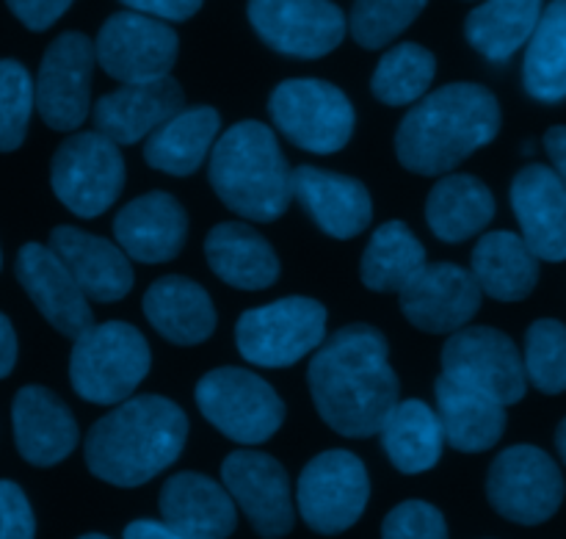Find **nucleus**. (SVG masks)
Returning a JSON list of instances; mask_svg holds the SVG:
<instances>
[{"instance_id":"f257e3e1","label":"nucleus","mask_w":566,"mask_h":539,"mask_svg":"<svg viewBox=\"0 0 566 539\" xmlns=\"http://www.w3.org/2000/svg\"><path fill=\"white\" fill-rule=\"evenodd\" d=\"M307 382L318 415L343 437L379 435L398 404L390 346L368 324L332 332L310 360Z\"/></svg>"},{"instance_id":"f03ea898","label":"nucleus","mask_w":566,"mask_h":539,"mask_svg":"<svg viewBox=\"0 0 566 539\" xmlns=\"http://www.w3.org/2000/svg\"><path fill=\"white\" fill-rule=\"evenodd\" d=\"M501 131V105L479 83H448L426 94L396 133L398 160L418 175H446Z\"/></svg>"},{"instance_id":"7ed1b4c3","label":"nucleus","mask_w":566,"mask_h":539,"mask_svg":"<svg viewBox=\"0 0 566 539\" xmlns=\"http://www.w3.org/2000/svg\"><path fill=\"white\" fill-rule=\"evenodd\" d=\"M188 418L164 396L122 402L99 418L86 437V465L114 487H142L182 454Z\"/></svg>"},{"instance_id":"20e7f679","label":"nucleus","mask_w":566,"mask_h":539,"mask_svg":"<svg viewBox=\"0 0 566 539\" xmlns=\"http://www.w3.org/2000/svg\"><path fill=\"white\" fill-rule=\"evenodd\" d=\"M210 186L249 221H274L293 199L291 166L263 122H238L210 149Z\"/></svg>"},{"instance_id":"39448f33","label":"nucleus","mask_w":566,"mask_h":539,"mask_svg":"<svg viewBox=\"0 0 566 539\" xmlns=\"http://www.w3.org/2000/svg\"><path fill=\"white\" fill-rule=\"evenodd\" d=\"M153 354L142 332L122 321L92 324L75 338L70 380L81 398L92 404H122L149 374Z\"/></svg>"},{"instance_id":"423d86ee","label":"nucleus","mask_w":566,"mask_h":539,"mask_svg":"<svg viewBox=\"0 0 566 539\" xmlns=\"http://www.w3.org/2000/svg\"><path fill=\"white\" fill-rule=\"evenodd\" d=\"M326 341V308L307 297H287L238 319V352L260 369H287Z\"/></svg>"},{"instance_id":"0eeeda50","label":"nucleus","mask_w":566,"mask_h":539,"mask_svg":"<svg viewBox=\"0 0 566 539\" xmlns=\"http://www.w3.org/2000/svg\"><path fill=\"white\" fill-rule=\"evenodd\" d=\"M197 407L216 429L243 446H258L285 421V404L274 387L243 369H216L197 385Z\"/></svg>"},{"instance_id":"6e6552de","label":"nucleus","mask_w":566,"mask_h":539,"mask_svg":"<svg viewBox=\"0 0 566 539\" xmlns=\"http://www.w3.org/2000/svg\"><path fill=\"white\" fill-rule=\"evenodd\" d=\"M269 114L282 136L307 153L329 155L348 144L354 133V105L335 83L315 77L282 81L271 92Z\"/></svg>"},{"instance_id":"1a4fd4ad","label":"nucleus","mask_w":566,"mask_h":539,"mask_svg":"<svg viewBox=\"0 0 566 539\" xmlns=\"http://www.w3.org/2000/svg\"><path fill=\"white\" fill-rule=\"evenodd\" d=\"M50 183L64 208L83 219H94L119 199L125 158L103 133H75L55 149Z\"/></svg>"},{"instance_id":"9d476101","label":"nucleus","mask_w":566,"mask_h":539,"mask_svg":"<svg viewBox=\"0 0 566 539\" xmlns=\"http://www.w3.org/2000/svg\"><path fill=\"white\" fill-rule=\"evenodd\" d=\"M442 376L495 398L503 407L523 402L528 391L523 354L512 338L492 326L453 332L442 349Z\"/></svg>"},{"instance_id":"9b49d317","label":"nucleus","mask_w":566,"mask_h":539,"mask_svg":"<svg viewBox=\"0 0 566 539\" xmlns=\"http://www.w3.org/2000/svg\"><path fill=\"white\" fill-rule=\"evenodd\" d=\"M486 496L495 512L512 524L539 526L562 507L564 476L542 448L514 446L492 463Z\"/></svg>"},{"instance_id":"f8f14e48","label":"nucleus","mask_w":566,"mask_h":539,"mask_svg":"<svg viewBox=\"0 0 566 539\" xmlns=\"http://www.w3.org/2000/svg\"><path fill=\"white\" fill-rule=\"evenodd\" d=\"M370 479L363 459L348 452H324L298 476V512L318 535H340L363 518Z\"/></svg>"},{"instance_id":"ddd939ff","label":"nucleus","mask_w":566,"mask_h":539,"mask_svg":"<svg viewBox=\"0 0 566 539\" xmlns=\"http://www.w3.org/2000/svg\"><path fill=\"white\" fill-rule=\"evenodd\" d=\"M180 39L164 20L116 11L103 22L94 42V59L111 77L125 83H149L169 77Z\"/></svg>"},{"instance_id":"4468645a","label":"nucleus","mask_w":566,"mask_h":539,"mask_svg":"<svg viewBox=\"0 0 566 539\" xmlns=\"http://www.w3.org/2000/svg\"><path fill=\"white\" fill-rule=\"evenodd\" d=\"M94 61V42L77 31L61 33L44 50L39 77L33 83V103L44 125L61 133L83 125L88 116Z\"/></svg>"},{"instance_id":"2eb2a0df","label":"nucleus","mask_w":566,"mask_h":539,"mask_svg":"<svg viewBox=\"0 0 566 539\" xmlns=\"http://www.w3.org/2000/svg\"><path fill=\"white\" fill-rule=\"evenodd\" d=\"M249 22L269 48L293 59H321L348 31L332 0H249Z\"/></svg>"},{"instance_id":"dca6fc26","label":"nucleus","mask_w":566,"mask_h":539,"mask_svg":"<svg viewBox=\"0 0 566 539\" xmlns=\"http://www.w3.org/2000/svg\"><path fill=\"white\" fill-rule=\"evenodd\" d=\"M224 490L243 509L252 529L265 539L291 535L293 515L287 474L274 457L263 452H235L221 465Z\"/></svg>"},{"instance_id":"f3484780","label":"nucleus","mask_w":566,"mask_h":539,"mask_svg":"<svg viewBox=\"0 0 566 539\" xmlns=\"http://www.w3.org/2000/svg\"><path fill=\"white\" fill-rule=\"evenodd\" d=\"M398 297L409 324L431 335L464 330L481 310L479 282L457 263L426 266Z\"/></svg>"},{"instance_id":"a211bd4d","label":"nucleus","mask_w":566,"mask_h":539,"mask_svg":"<svg viewBox=\"0 0 566 539\" xmlns=\"http://www.w3.org/2000/svg\"><path fill=\"white\" fill-rule=\"evenodd\" d=\"M14 274L55 332L75 341L94 324L88 299L50 247L25 243L17 252Z\"/></svg>"},{"instance_id":"6ab92c4d","label":"nucleus","mask_w":566,"mask_h":539,"mask_svg":"<svg viewBox=\"0 0 566 539\" xmlns=\"http://www.w3.org/2000/svg\"><path fill=\"white\" fill-rule=\"evenodd\" d=\"M512 208L523 241L539 260H566V186L551 166L531 164L512 183Z\"/></svg>"},{"instance_id":"aec40b11","label":"nucleus","mask_w":566,"mask_h":539,"mask_svg":"<svg viewBox=\"0 0 566 539\" xmlns=\"http://www.w3.org/2000/svg\"><path fill=\"white\" fill-rule=\"evenodd\" d=\"M182 103H186V94L175 77L125 83L94 103V125H97V133L111 138L116 147L136 144L144 136H153L164 122L182 111Z\"/></svg>"},{"instance_id":"412c9836","label":"nucleus","mask_w":566,"mask_h":539,"mask_svg":"<svg viewBox=\"0 0 566 539\" xmlns=\"http://www.w3.org/2000/svg\"><path fill=\"white\" fill-rule=\"evenodd\" d=\"M116 247L138 263H166L177 258L188 236L186 208L166 191L136 197L114 219Z\"/></svg>"},{"instance_id":"4be33fe9","label":"nucleus","mask_w":566,"mask_h":539,"mask_svg":"<svg viewBox=\"0 0 566 539\" xmlns=\"http://www.w3.org/2000/svg\"><path fill=\"white\" fill-rule=\"evenodd\" d=\"M293 199L304 205L315 225L332 238H354L374 221V199L359 180L335 172L298 166L291 172Z\"/></svg>"},{"instance_id":"5701e85b","label":"nucleus","mask_w":566,"mask_h":539,"mask_svg":"<svg viewBox=\"0 0 566 539\" xmlns=\"http://www.w3.org/2000/svg\"><path fill=\"white\" fill-rule=\"evenodd\" d=\"M17 452L36 468H50L70 457L77 446L75 418L53 391L39 385L22 387L11 404Z\"/></svg>"},{"instance_id":"b1692460","label":"nucleus","mask_w":566,"mask_h":539,"mask_svg":"<svg viewBox=\"0 0 566 539\" xmlns=\"http://www.w3.org/2000/svg\"><path fill=\"white\" fill-rule=\"evenodd\" d=\"M48 247L66 266L86 299L119 302L130 293L133 266L116 243L77 227H55Z\"/></svg>"},{"instance_id":"393cba45","label":"nucleus","mask_w":566,"mask_h":539,"mask_svg":"<svg viewBox=\"0 0 566 539\" xmlns=\"http://www.w3.org/2000/svg\"><path fill=\"white\" fill-rule=\"evenodd\" d=\"M160 515L169 529L188 539H227L238 515L230 493L202 474H177L160 490Z\"/></svg>"},{"instance_id":"a878e982","label":"nucleus","mask_w":566,"mask_h":539,"mask_svg":"<svg viewBox=\"0 0 566 539\" xmlns=\"http://www.w3.org/2000/svg\"><path fill=\"white\" fill-rule=\"evenodd\" d=\"M205 255L213 274L241 291H263L280 277V258L271 243L243 221L216 225L205 238Z\"/></svg>"},{"instance_id":"bb28decb","label":"nucleus","mask_w":566,"mask_h":539,"mask_svg":"<svg viewBox=\"0 0 566 539\" xmlns=\"http://www.w3.org/2000/svg\"><path fill=\"white\" fill-rule=\"evenodd\" d=\"M437 418L448 446L464 454L490 452L506 432V407L495 398L440 376L434 385Z\"/></svg>"},{"instance_id":"cd10ccee","label":"nucleus","mask_w":566,"mask_h":539,"mask_svg":"<svg viewBox=\"0 0 566 539\" xmlns=\"http://www.w3.org/2000/svg\"><path fill=\"white\" fill-rule=\"evenodd\" d=\"M149 324L177 346H197L216 330V308L208 291L186 277H160L144 293Z\"/></svg>"},{"instance_id":"c85d7f7f","label":"nucleus","mask_w":566,"mask_h":539,"mask_svg":"<svg viewBox=\"0 0 566 539\" xmlns=\"http://www.w3.org/2000/svg\"><path fill=\"white\" fill-rule=\"evenodd\" d=\"M221 116L210 105L182 108L158 127L144 144V160L153 169L188 177L205 164L219 136Z\"/></svg>"},{"instance_id":"c756f323","label":"nucleus","mask_w":566,"mask_h":539,"mask_svg":"<svg viewBox=\"0 0 566 539\" xmlns=\"http://www.w3.org/2000/svg\"><path fill=\"white\" fill-rule=\"evenodd\" d=\"M470 274L486 297L497 302H523L539 282V258L520 236L497 230L475 243Z\"/></svg>"},{"instance_id":"7c9ffc66","label":"nucleus","mask_w":566,"mask_h":539,"mask_svg":"<svg viewBox=\"0 0 566 539\" xmlns=\"http://www.w3.org/2000/svg\"><path fill=\"white\" fill-rule=\"evenodd\" d=\"M495 216L492 191L473 175H448L437 180L426 203L431 232L446 243L479 236Z\"/></svg>"},{"instance_id":"2f4dec72","label":"nucleus","mask_w":566,"mask_h":539,"mask_svg":"<svg viewBox=\"0 0 566 539\" xmlns=\"http://www.w3.org/2000/svg\"><path fill=\"white\" fill-rule=\"evenodd\" d=\"M545 0H484L464 20V37L490 61H509L536 31Z\"/></svg>"},{"instance_id":"473e14b6","label":"nucleus","mask_w":566,"mask_h":539,"mask_svg":"<svg viewBox=\"0 0 566 539\" xmlns=\"http://www.w3.org/2000/svg\"><path fill=\"white\" fill-rule=\"evenodd\" d=\"M381 443L390 463L401 474H423L440 463L446 435H442L434 410L426 402L409 398V402H398L390 418L385 421Z\"/></svg>"},{"instance_id":"72a5a7b5","label":"nucleus","mask_w":566,"mask_h":539,"mask_svg":"<svg viewBox=\"0 0 566 539\" xmlns=\"http://www.w3.org/2000/svg\"><path fill=\"white\" fill-rule=\"evenodd\" d=\"M426 249L403 221L376 227L365 247L359 274L376 293H401L426 269Z\"/></svg>"},{"instance_id":"f704fd0d","label":"nucleus","mask_w":566,"mask_h":539,"mask_svg":"<svg viewBox=\"0 0 566 539\" xmlns=\"http://www.w3.org/2000/svg\"><path fill=\"white\" fill-rule=\"evenodd\" d=\"M523 81L531 97L542 103L566 100V0H553L542 11L528 39Z\"/></svg>"},{"instance_id":"c9c22d12","label":"nucleus","mask_w":566,"mask_h":539,"mask_svg":"<svg viewBox=\"0 0 566 539\" xmlns=\"http://www.w3.org/2000/svg\"><path fill=\"white\" fill-rule=\"evenodd\" d=\"M434 75V53L426 50L423 44L403 42L381 55L370 89H374L376 100H381L385 105H409L429 92Z\"/></svg>"},{"instance_id":"e433bc0d","label":"nucleus","mask_w":566,"mask_h":539,"mask_svg":"<svg viewBox=\"0 0 566 539\" xmlns=\"http://www.w3.org/2000/svg\"><path fill=\"white\" fill-rule=\"evenodd\" d=\"M429 0H354L348 31L354 42L379 50L401 37L420 17Z\"/></svg>"},{"instance_id":"4c0bfd02","label":"nucleus","mask_w":566,"mask_h":539,"mask_svg":"<svg viewBox=\"0 0 566 539\" xmlns=\"http://www.w3.org/2000/svg\"><path fill=\"white\" fill-rule=\"evenodd\" d=\"M525 376L547 396L566 393V326L556 319L534 321L525 335Z\"/></svg>"},{"instance_id":"58836bf2","label":"nucleus","mask_w":566,"mask_h":539,"mask_svg":"<svg viewBox=\"0 0 566 539\" xmlns=\"http://www.w3.org/2000/svg\"><path fill=\"white\" fill-rule=\"evenodd\" d=\"M33 77L20 61L0 59V153L25 142L33 111Z\"/></svg>"},{"instance_id":"ea45409f","label":"nucleus","mask_w":566,"mask_h":539,"mask_svg":"<svg viewBox=\"0 0 566 539\" xmlns=\"http://www.w3.org/2000/svg\"><path fill=\"white\" fill-rule=\"evenodd\" d=\"M381 539H448L446 518L426 501H403L385 518Z\"/></svg>"},{"instance_id":"a19ab883","label":"nucleus","mask_w":566,"mask_h":539,"mask_svg":"<svg viewBox=\"0 0 566 539\" xmlns=\"http://www.w3.org/2000/svg\"><path fill=\"white\" fill-rule=\"evenodd\" d=\"M36 520L25 493L14 481H0V539H33Z\"/></svg>"},{"instance_id":"79ce46f5","label":"nucleus","mask_w":566,"mask_h":539,"mask_svg":"<svg viewBox=\"0 0 566 539\" xmlns=\"http://www.w3.org/2000/svg\"><path fill=\"white\" fill-rule=\"evenodd\" d=\"M6 3L28 31H48L75 0H6Z\"/></svg>"},{"instance_id":"37998d69","label":"nucleus","mask_w":566,"mask_h":539,"mask_svg":"<svg viewBox=\"0 0 566 539\" xmlns=\"http://www.w3.org/2000/svg\"><path fill=\"white\" fill-rule=\"evenodd\" d=\"M130 11L155 17L164 22H182L202 9L205 0H122Z\"/></svg>"},{"instance_id":"c03bdc74","label":"nucleus","mask_w":566,"mask_h":539,"mask_svg":"<svg viewBox=\"0 0 566 539\" xmlns=\"http://www.w3.org/2000/svg\"><path fill=\"white\" fill-rule=\"evenodd\" d=\"M545 149L553 160V172L566 186V125H556L545 133Z\"/></svg>"},{"instance_id":"a18cd8bd","label":"nucleus","mask_w":566,"mask_h":539,"mask_svg":"<svg viewBox=\"0 0 566 539\" xmlns=\"http://www.w3.org/2000/svg\"><path fill=\"white\" fill-rule=\"evenodd\" d=\"M17 363V335L11 321L0 313V380L11 374Z\"/></svg>"},{"instance_id":"49530a36","label":"nucleus","mask_w":566,"mask_h":539,"mask_svg":"<svg viewBox=\"0 0 566 539\" xmlns=\"http://www.w3.org/2000/svg\"><path fill=\"white\" fill-rule=\"evenodd\" d=\"M125 539H188L158 520H136L125 529Z\"/></svg>"},{"instance_id":"de8ad7c7","label":"nucleus","mask_w":566,"mask_h":539,"mask_svg":"<svg viewBox=\"0 0 566 539\" xmlns=\"http://www.w3.org/2000/svg\"><path fill=\"white\" fill-rule=\"evenodd\" d=\"M556 446H558V454H562V459L566 465V418L562 421V426H558V432H556Z\"/></svg>"},{"instance_id":"09e8293b","label":"nucleus","mask_w":566,"mask_h":539,"mask_svg":"<svg viewBox=\"0 0 566 539\" xmlns=\"http://www.w3.org/2000/svg\"><path fill=\"white\" fill-rule=\"evenodd\" d=\"M81 539H108V537H103V535H86V537H81Z\"/></svg>"},{"instance_id":"8fccbe9b","label":"nucleus","mask_w":566,"mask_h":539,"mask_svg":"<svg viewBox=\"0 0 566 539\" xmlns=\"http://www.w3.org/2000/svg\"><path fill=\"white\" fill-rule=\"evenodd\" d=\"M0 263H3V255H0Z\"/></svg>"}]
</instances>
